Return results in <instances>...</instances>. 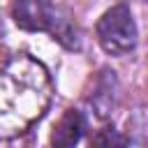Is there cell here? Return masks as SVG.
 <instances>
[{
  "label": "cell",
  "mask_w": 148,
  "mask_h": 148,
  "mask_svg": "<svg viewBox=\"0 0 148 148\" xmlns=\"http://www.w3.org/2000/svg\"><path fill=\"white\" fill-rule=\"evenodd\" d=\"M116 102H118V79H116V72L102 69L99 76L95 79L92 95H90V104L95 109V116L106 120L113 113Z\"/></svg>",
  "instance_id": "obj_4"
},
{
  "label": "cell",
  "mask_w": 148,
  "mask_h": 148,
  "mask_svg": "<svg viewBox=\"0 0 148 148\" xmlns=\"http://www.w3.org/2000/svg\"><path fill=\"white\" fill-rule=\"evenodd\" d=\"M125 146H127V139L123 134H118V130L113 125L97 130L95 136L90 139V148H125Z\"/></svg>",
  "instance_id": "obj_7"
},
{
  "label": "cell",
  "mask_w": 148,
  "mask_h": 148,
  "mask_svg": "<svg viewBox=\"0 0 148 148\" xmlns=\"http://www.w3.org/2000/svg\"><path fill=\"white\" fill-rule=\"evenodd\" d=\"M58 44H62L65 49L69 51H79L81 49V32H79V25L74 23V18L65 12V9H58L56 14V21H53V28L49 32Z\"/></svg>",
  "instance_id": "obj_6"
},
{
  "label": "cell",
  "mask_w": 148,
  "mask_h": 148,
  "mask_svg": "<svg viewBox=\"0 0 148 148\" xmlns=\"http://www.w3.org/2000/svg\"><path fill=\"white\" fill-rule=\"evenodd\" d=\"M95 35H97L99 46L109 56H125L134 51L139 35H136V23H134L130 5L118 2L111 9H106L95 25Z\"/></svg>",
  "instance_id": "obj_2"
},
{
  "label": "cell",
  "mask_w": 148,
  "mask_h": 148,
  "mask_svg": "<svg viewBox=\"0 0 148 148\" xmlns=\"http://www.w3.org/2000/svg\"><path fill=\"white\" fill-rule=\"evenodd\" d=\"M146 2H148V0H146Z\"/></svg>",
  "instance_id": "obj_8"
},
{
  "label": "cell",
  "mask_w": 148,
  "mask_h": 148,
  "mask_svg": "<svg viewBox=\"0 0 148 148\" xmlns=\"http://www.w3.org/2000/svg\"><path fill=\"white\" fill-rule=\"evenodd\" d=\"M58 7L51 0H16L12 7V18L21 30L28 32H51Z\"/></svg>",
  "instance_id": "obj_3"
},
{
  "label": "cell",
  "mask_w": 148,
  "mask_h": 148,
  "mask_svg": "<svg viewBox=\"0 0 148 148\" xmlns=\"http://www.w3.org/2000/svg\"><path fill=\"white\" fill-rule=\"evenodd\" d=\"M83 130H86V120L81 116V111L76 109H67L58 125L53 127V134H51V146L53 148H74L81 136H83Z\"/></svg>",
  "instance_id": "obj_5"
},
{
  "label": "cell",
  "mask_w": 148,
  "mask_h": 148,
  "mask_svg": "<svg viewBox=\"0 0 148 148\" xmlns=\"http://www.w3.org/2000/svg\"><path fill=\"white\" fill-rule=\"evenodd\" d=\"M53 83L49 69L28 53L0 65V139L25 134L49 109Z\"/></svg>",
  "instance_id": "obj_1"
}]
</instances>
